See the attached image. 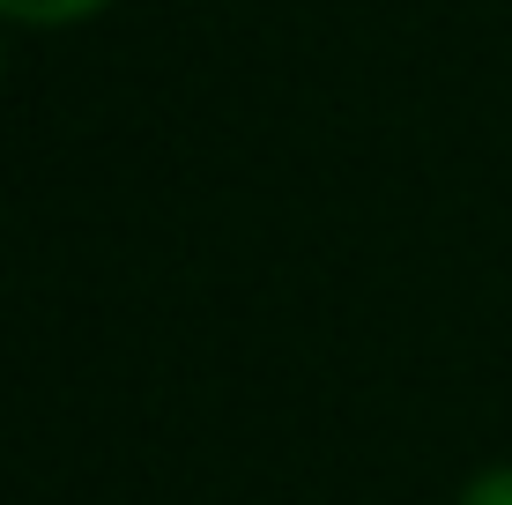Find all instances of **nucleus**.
Wrapping results in <instances>:
<instances>
[{"label":"nucleus","mask_w":512,"mask_h":505,"mask_svg":"<svg viewBox=\"0 0 512 505\" xmlns=\"http://www.w3.org/2000/svg\"><path fill=\"white\" fill-rule=\"evenodd\" d=\"M104 0H0V15L15 23H38V30H60V23H90Z\"/></svg>","instance_id":"f257e3e1"},{"label":"nucleus","mask_w":512,"mask_h":505,"mask_svg":"<svg viewBox=\"0 0 512 505\" xmlns=\"http://www.w3.org/2000/svg\"><path fill=\"white\" fill-rule=\"evenodd\" d=\"M461 505H512V468H483L461 491Z\"/></svg>","instance_id":"f03ea898"}]
</instances>
